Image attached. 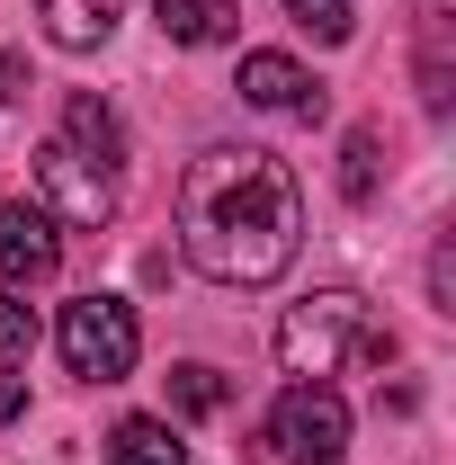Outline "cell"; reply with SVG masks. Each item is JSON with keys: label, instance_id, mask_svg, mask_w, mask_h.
Returning a JSON list of instances; mask_svg holds the SVG:
<instances>
[{"label": "cell", "instance_id": "obj_5", "mask_svg": "<svg viewBox=\"0 0 456 465\" xmlns=\"http://www.w3.org/2000/svg\"><path fill=\"white\" fill-rule=\"evenodd\" d=\"M269 448L286 465H341L349 448V403L332 385H286L278 403H269Z\"/></svg>", "mask_w": 456, "mask_h": 465}, {"label": "cell", "instance_id": "obj_2", "mask_svg": "<svg viewBox=\"0 0 456 465\" xmlns=\"http://www.w3.org/2000/svg\"><path fill=\"white\" fill-rule=\"evenodd\" d=\"M385 358H394V331L367 313V295H349V287L304 295V304H286V322H278V367L295 385H332L349 367H385Z\"/></svg>", "mask_w": 456, "mask_h": 465}, {"label": "cell", "instance_id": "obj_9", "mask_svg": "<svg viewBox=\"0 0 456 465\" xmlns=\"http://www.w3.org/2000/svg\"><path fill=\"white\" fill-rule=\"evenodd\" d=\"M162 9V36L171 45H224L242 27V0H153Z\"/></svg>", "mask_w": 456, "mask_h": 465}, {"label": "cell", "instance_id": "obj_15", "mask_svg": "<svg viewBox=\"0 0 456 465\" xmlns=\"http://www.w3.org/2000/svg\"><path fill=\"white\" fill-rule=\"evenodd\" d=\"M286 9H295V27H313V36H332V45L349 36V18H358V0H286Z\"/></svg>", "mask_w": 456, "mask_h": 465}, {"label": "cell", "instance_id": "obj_4", "mask_svg": "<svg viewBox=\"0 0 456 465\" xmlns=\"http://www.w3.org/2000/svg\"><path fill=\"white\" fill-rule=\"evenodd\" d=\"M36 197H45L55 224L99 232L116 215V162H99V153H81L72 134H55V143H36Z\"/></svg>", "mask_w": 456, "mask_h": 465}, {"label": "cell", "instance_id": "obj_11", "mask_svg": "<svg viewBox=\"0 0 456 465\" xmlns=\"http://www.w3.org/2000/svg\"><path fill=\"white\" fill-rule=\"evenodd\" d=\"M63 134H72L81 153H99V162H116V171H125V125L108 116V99L72 90V99H63Z\"/></svg>", "mask_w": 456, "mask_h": 465}, {"label": "cell", "instance_id": "obj_13", "mask_svg": "<svg viewBox=\"0 0 456 465\" xmlns=\"http://www.w3.org/2000/svg\"><path fill=\"white\" fill-rule=\"evenodd\" d=\"M27 349H36V313L18 287H0V367H27Z\"/></svg>", "mask_w": 456, "mask_h": 465}, {"label": "cell", "instance_id": "obj_3", "mask_svg": "<svg viewBox=\"0 0 456 465\" xmlns=\"http://www.w3.org/2000/svg\"><path fill=\"white\" fill-rule=\"evenodd\" d=\"M55 349H63V367H72L81 385H116V376H134V358H144V322H134L125 295H72L63 322H55Z\"/></svg>", "mask_w": 456, "mask_h": 465}, {"label": "cell", "instance_id": "obj_6", "mask_svg": "<svg viewBox=\"0 0 456 465\" xmlns=\"http://www.w3.org/2000/svg\"><path fill=\"white\" fill-rule=\"evenodd\" d=\"M55 269H63V224L45 206H0V278L27 295V287H45Z\"/></svg>", "mask_w": 456, "mask_h": 465}, {"label": "cell", "instance_id": "obj_7", "mask_svg": "<svg viewBox=\"0 0 456 465\" xmlns=\"http://www.w3.org/2000/svg\"><path fill=\"white\" fill-rule=\"evenodd\" d=\"M251 108L269 116H322V90H313V72L295 54H242V81H233Z\"/></svg>", "mask_w": 456, "mask_h": 465}, {"label": "cell", "instance_id": "obj_16", "mask_svg": "<svg viewBox=\"0 0 456 465\" xmlns=\"http://www.w3.org/2000/svg\"><path fill=\"white\" fill-rule=\"evenodd\" d=\"M18 411H27V385H18V376H0V420H18Z\"/></svg>", "mask_w": 456, "mask_h": 465}, {"label": "cell", "instance_id": "obj_12", "mask_svg": "<svg viewBox=\"0 0 456 465\" xmlns=\"http://www.w3.org/2000/svg\"><path fill=\"white\" fill-rule=\"evenodd\" d=\"M233 385L215 376V367H171V411H188V420H206V411H224Z\"/></svg>", "mask_w": 456, "mask_h": 465}, {"label": "cell", "instance_id": "obj_10", "mask_svg": "<svg viewBox=\"0 0 456 465\" xmlns=\"http://www.w3.org/2000/svg\"><path fill=\"white\" fill-rule=\"evenodd\" d=\"M108 465H188V448H179V430L171 420H116L108 430Z\"/></svg>", "mask_w": 456, "mask_h": 465}, {"label": "cell", "instance_id": "obj_1", "mask_svg": "<svg viewBox=\"0 0 456 465\" xmlns=\"http://www.w3.org/2000/svg\"><path fill=\"white\" fill-rule=\"evenodd\" d=\"M179 251L215 287H269L304 251V188L260 143H206L179 171Z\"/></svg>", "mask_w": 456, "mask_h": 465}, {"label": "cell", "instance_id": "obj_14", "mask_svg": "<svg viewBox=\"0 0 456 465\" xmlns=\"http://www.w3.org/2000/svg\"><path fill=\"white\" fill-rule=\"evenodd\" d=\"M341 188H349V206L376 197V134H367V125L349 134V153H341Z\"/></svg>", "mask_w": 456, "mask_h": 465}, {"label": "cell", "instance_id": "obj_8", "mask_svg": "<svg viewBox=\"0 0 456 465\" xmlns=\"http://www.w3.org/2000/svg\"><path fill=\"white\" fill-rule=\"evenodd\" d=\"M36 18H45V36H55L63 54H90V45H108V36H116L125 0H36Z\"/></svg>", "mask_w": 456, "mask_h": 465}]
</instances>
